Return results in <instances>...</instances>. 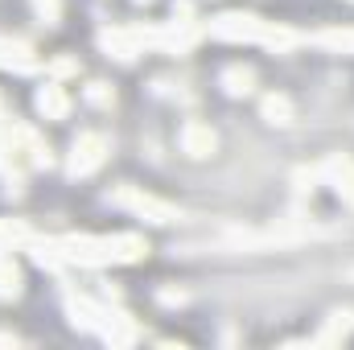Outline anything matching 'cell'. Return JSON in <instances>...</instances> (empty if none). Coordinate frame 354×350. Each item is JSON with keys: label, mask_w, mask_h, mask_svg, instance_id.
<instances>
[{"label": "cell", "mask_w": 354, "mask_h": 350, "mask_svg": "<svg viewBox=\"0 0 354 350\" xmlns=\"http://www.w3.org/2000/svg\"><path fill=\"white\" fill-rule=\"evenodd\" d=\"M66 268L79 264V268H111V264H136L149 243L140 235H62L54 239Z\"/></svg>", "instance_id": "6da1fadb"}, {"label": "cell", "mask_w": 354, "mask_h": 350, "mask_svg": "<svg viewBox=\"0 0 354 350\" xmlns=\"http://www.w3.org/2000/svg\"><path fill=\"white\" fill-rule=\"evenodd\" d=\"M210 37L218 42H256V46H268V50H288L297 42V33L280 29L276 21H260L252 12H223L210 21Z\"/></svg>", "instance_id": "7a4b0ae2"}, {"label": "cell", "mask_w": 354, "mask_h": 350, "mask_svg": "<svg viewBox=\"0 0 354 350\" xmlns=\"http://www.w3.org/2000/svg\"><path fill=\"white\" fill-rule=\"evenodd\" d=\"M198 37H202V25L194 21L189 0H177L174 4V21H169L165 29H157V50H165V54H189Z\"/></svg>", "instance_id": "3957f363"}, {"label": "cell", "mask_w": 354, "mask_h": 350, "mask_svg": "<svg viewBox=\"0 0 354 350\" xmlns=\"http://www.w3.org/2000/svg\"><path fill=\"white\" fill-rule=\"evenodd\" d=\"M99 46H103L111 58H120V62H132L136 54H145V50H157V29H145V25L107 29V33H99Z\"/></svg>", "instance_id": "277c9868"}, {"label": "cell", "mask_w": 354, "mask_h": 350, "mask_svg": "<svg viewBox=\"0 0 354 350\" xmlns=\"http://www.w3.org/2000/svg\"><path fill=\"white\" fill-rule=\"evenodd\" d=\"M111 202L124 206V210H132V214L145 219V223H174L177 219V206L161 202V198H153V194H145V190H136V185H120V190H111Z\"/></svg>", "instance_id": "5b68a950"}, {"label": "cell", "mask_w": 354, "mask_h": 350, "mask_svg": "<svg viewBox=\"0 0 354 350\" xmlns=\"http://www.w3.org/2000/svg\"><path fill=\"white\" fill-rule=\"evenodd\" d=\"M103 157H107V136H99V132H83V136L71 145V177L95 174V169L103 165Z\"/></svg>", "instance_id": "8992f818"}, {"label": "cell", "mask_w": 354, "mask_h": 350, "mask_svg": "<svg viewBox=\"0 0 354 350\" xmlns=\"http://www.w3.org/2000/svg\"><path fill=\"white\" fill-rule=\"evenodd\" d=\"M317 177H322L326 185H334V194H338L346 206H354V161H351V157L334 153L330 161H322V165H317Z\"/></svg>", "instance_id": "52a82bcc"}, {"label": "cell", "mask_w": 354, "mask_h": 350, "mask_svg": "<svg viewBox=\"0 0 354 350\" xmlns=\"http://www.w3.org/2000/svg\"><path fill=\"white\" fill-rule=\"evenodd\" d=\"M177 140H181V153H189V157H210L218 149V136L202 120H185L181 132H177Z\"/></svg>", "instance_id": "ba28073f"}, {"label": "cell", "mask_w": 354, "mask_h": 350, "mask_svg": "<svg viewBox=\"0 0 354 350\" xmlns=\"http://www.w3.org/2000/svg\"><path fill=\"white\" fill-rule=\"evenodd\" d=\"M0 71H17V75H33L37 71V58L25 42L17 37H0Z\"/></svg>", "instance_id": "9c48e42d"}, {"label": "cell", "mask_w": 354, "mask_h": 350, "mask_svg": "<svg viewBox=\"0 0 354 350\" xmlns=\"http://www.w3.org/2000/svg\"><path fill=\"white\" fill-rule=\"evenodd\" d=\"M33 103H37V111L46 120H66V111H71V95L58 87V83H41Z\"/></svg>", "instance_id": "30bf717a"}, {"label": "cell", "mask_w": 354, "mask_h": 350, "mask_svg": "<svg viewBox=\"0 0 354 350\" xmlns=\"http://www.w3.org/2000/svg\"><path fill=\"white\" fill-rule=\"evenodd\" d=\"M21 293V268L12 260V248H0V297H17Z\"/></svg>", "instance_id": "8fae6325"}, {"label": "cell", "mask_w": 354, "mask_h": 350, "mask_svg": "<svg viewBox=\"0 0 354 350\" xmlns=\"http://www.w3.org/2000/svg\"><path fill=\"white\" fill-rule=\"evenodd\" d=\"M218 83H223L227 95H248V91L256 87V71H252V66H227Z\"/></svg>", "instance_id": "7c38bea8"}, {"label": "cell", "mask_w": 354, "mask_h": 350, "mask_svg": "<svg viewBox=\"0 0 354 350\" xmlns=\"http://www.w3.org/2000/svg\"><path fill=\"white\" fill-rule=\"evenodd\" d=\"M260 111H264L268 124H292V103L284 95H268L264 103H260Z\"/></svg>", "instance_id": "4fadbf2b"}, {"label": "cell", "mask_w": 354, "mask_h": 350, "mask_svg": "<svg viewBox=\"0 0 354 350\" xmlns=\"http://www.w3.org/2000/svg\"><path fill=\"white\" fill-rule=\"evenodd\" d=\"M351 330H354V313H351V309H342V313H334V317H330V326L317 334V342H338V338H346Z\"/></svg>", "instance_id": "5bb4252c"}, {"label": "cell", "mask_w": 354, "mask_h": 350, "mask_svg": "<svg viewBox=\"0 0 354 350\" xmlns=\"http://www.w3.org/2000/svg\"><path fill=\"white\" fill-rule=\"evenodd\" d=\"M313 42H317V46H330V50H342V54H354V29H334V33H317Z\"/></svg>", "instance_id": "9a60e30c"}, {"label": "cell", "mask_w": 354, "mask_h": 350, "mask_svg": "<svg viewBox=\"0 0 354 350\" xmlns=\"http://www.w3.org/2000/svg\"><path fill=\"white\" fill-rule=\"evenodd\" d=\"M87 103H95V107H111V87H107V83H91Z\"/></svg>", "instance_id": "2e32d148"}, {"label": "cell", "mask_w": 354, "mask_h": 350, "mask_svg": "<svg viewBox=\"0 0 354 350\" xmlns=\"http://www.w3.org/2000/svg\"><path fill=\"white\" fill-rule=\"evenodd\" d=\"M33 8H37V17H41L46 25H54V21H58V12H62V4H58V0H33Z\"/></svg>", "instance_id": "e0dca14e"}, {"label": "cell", "mask_w": 354, "mask_h": 350, "mask_svg": "<svg viewBox=\"0 0 354 350\" xmlns=\"http://www.w3.org/2000/svg\"><path fill=\"white\" fill-rule=\"evenodd\" d=\"M50 71H54V75H71V71H75V62H71V58H62V62H54Z\"/></svg>", "instance_id": "ac0fdd59"}, {"label": "cell", "mask_w": 354, "mask_h": 350, "mask_svg": "<svg viewBox=\"0 0 354 350\" xmlns=\"http://www.w3.org/2000/svg\"><path fill=\"white\" fill-rule=\"evenodd\" d=\"M136 4H153V0H136Z\"/></svg>", "instance_id": "d6986e66"}]
</instances>
